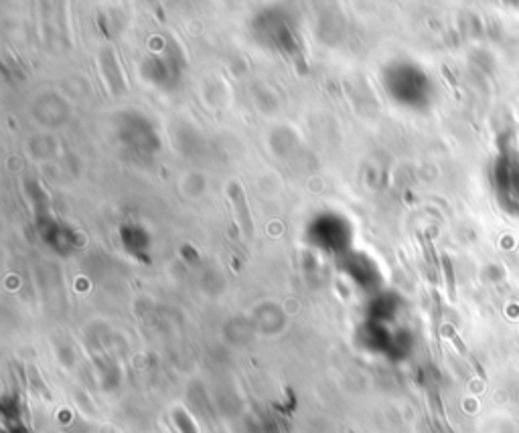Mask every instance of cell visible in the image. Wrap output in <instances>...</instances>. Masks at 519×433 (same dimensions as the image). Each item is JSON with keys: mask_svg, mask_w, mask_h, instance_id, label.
<instances>
[{"mask_svg": "<svg viewBox=\"0 0 519 433\" xmlns=\"http://www.w3.org/2000/svg\"><path fill=\"white\" fill-rule=\"evenodd\" d=\"M229 196L233 201V209H236V216H238L242 233L246 235L247 239H252L254 237V221H252V213H249V207H247L246 191L238 182H231L229 185Z\"/></svg>", "mask_w": 519, "mask_h": 433, "instance_id": "obj_1", "label": "cell"}]
</instances>
